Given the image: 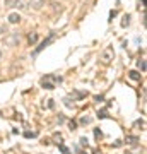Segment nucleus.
<instances>
[{
    "label": "nucleus",
    "instance_id": "f257e3e1",
    "mask_svg": "<svg viewBox=\"0 0 147 154\" xmlns=\"http://www.w3.org/2000/svg\"><path fill=\"white\" fill-rule=\"evenodd\" d=\"M113 58H115V51H113V48H111V46L104 48V51L101 53V62H103L104 65H109Z\"/></svg>",
    "mask_w": 147,
    "mask_h": 154
},
{
    "label": "nucleus",
    "instance_id": "f03ea898",
    "mask_svg": "<svg viewBox=\"0 0 147 154\" xmlns=\"http://www.w3.org/2000/svg\"><path fill=\"white\" fill-rule=\"evenodd\" d=\"M27 4L33 7L34 11H39V9L44 5V0H27Z\"/></svg>",
    "mask_w": 147,
    "mask_h": 154
},
{
    "label": "nucleus",
    "instance_id": "7ed1b4c3",
    "mask_svg": "<svg viewBox=\"0 0 147 154\" xmlns=\"http://www.w3.org/2000/svg\"><path fill=\"white\" fill-rule=\"evenodd\" d=\"M51 41H53V36H50L48 39H44L43 43H41V45H39V46H38V50H36L34 53H38V51H41V50H43V48H46V46H48V45L51 43Z\"/></svg>",
    "mask_w": 147,
    "mask_h": 154
},
{
    "label": "nucleus",
    "instance_id": "20e7f679",
    "mask_svg": "<svg viewBox=\"0 0 147 154\" xmlns=\"http://www.w3.org/2000/svg\"><path fill=\"white\" fill-rule=\"evenodd\" d=\"M19 21H21V16H19V14H16V12L9 16V22H11V24H16V22H19Z\"/></svg>",
    "mask_w": 147,
    "mask_h": 154
},
{
    "label": "nucleus",
    "instance_id": "39448f33",
    "mask_svg": "<svg viewBox=\"0 0 147 154\" xmlns=\"http://www.w3.org/2000/svg\"><path fill=\"white\" fill-rule=\"evenodd\" d=\"M5 43H7V45H14V43H19V36H17V34H12L11 38H7V39H5Z\"/></svg>",
    "mask_w": 147,
    "mask_h": 154
},
{
    "label": "nucleus",
    "instance_id": "423d86ee",
    "mask_svg": "<svg viewBox=\"0 0 147 154\" xmlns=\"http://www.w3.org/2000/svg\"><path fill=\"white\" fill-rule=\"evenodd\" d=\"M125 142H127V144H130V146H135V144L139 142V139H137V137H132V135H130V137H127Z\"/></svg>",
    "mask_w": 147,
    "mask_h": 154
},
{
    "label": "nucleus",
    "instance_id": "0eeeda50",
    "mask_svg": "<svg viewBox=\"0 0 147 154\" xmlns=\"http://www.w3.org/2000/svg\"><path fill=\"white\" fill-rule=\"evenodd\" d=\"M38 41V33H33V34H29V45H34Z\"/></svg>",
    "mask_w": 147,
    "mask_h": 154
},
{
    "label": "nucleus",
    "instance_id": "6e6552de",
    "mask_svg": "<svg viewBox=\"0 0 147 154\" xmlns=\"http://www.w3.org/2000/svg\"><path fill=\"white\" fill-rule=\"evenodd\" d=\"M128 24H130V16H128V14H127V16L123 17V21H121V28H127V26H128Z\"/></svg>",
    "mask_w": 147,
    "mask_h": 154
},
{
    "label": "nucleus",
    "instance_id": "1a4fd4ad",
    "mask_svg": "<svg viewBox=\"0 0 147 154\" xmlns=\"http://www.w3.org/2000/svg\"><path fill=\"white\" fill-rule=\"evenodd\" d=\"M137 65H139V69H140L142 72H145V60H144V58H140V60L137 62Z\"/></svg>",
    "mask_w": 147,
    "mask_h": 154
},
{
    "label": "nucleus",
    "instance_id": "9d476101",
    "mask_svg": "<svg viewBox=\"0 0 147 154\" xmlns=\"http://www.w3.org/2000/svg\"><path fill=\"white\" fill-rule=\"evenodd\" d=\"M128 75H130V79H133V81H140V75H139V74H137L135 70L128 72Z\"/></svg>",
    "mask_w": 147,
    "mask_h": 154
},
{
    "label": "nucleus",
    "instance_id": "9b49d317",
    "mask_svg": "<svg viewBox=\"0 0 147 154\" xmlns=\"http://www.w3.org/2000/svg\"><path fill=\"white\" fill-rule=\"evenodd\" d=\"M89 122H91V118H89V116H82V118H81V123H82V125H87Z\"/></svg>",
    "mask_w": 147,
    "mask_h": 154
},
{
    "label": "nucleus",
    "instance_id": "f8f14e48",
    "mask_svg": "<svg viewBox=\"0 0 147 154\" xmlns=\"http://www.w3.org/2000/svg\"><path fill=\"white\" fill-rule=\"evenodd\" d=\"M60 151H62L63 154H70V151H69V149H67L65 146H62V144H60Z\"/></svg>",
    "mask_w": 147,
    "mask_h": 154
},
{
    "label": "nucleus",
    "instance_id": "ddd939ff",
    "mask_svg": "<svg viewBox=\"0 0 147 154\" xmlns=\"http://www.w3.org/2000/svg\"><path fill=\"white\" fill-rule=\"evenodd\" d=\"M43 86L46 89H53V84H51V82H44V81H43Z\"/></svg>",
    "mask_w": 147,
    "mask_h": 154
},
{
    "label": "nucleus",
    "instance_id": "4468645a",
    "mask_svg": "<svg viewBox=\"0 0 147 154\" xmlns=\"http://www.w3.org/2000/svg\"><path fill=\"white\" fill-rule=\"evenodd\" d=\"M98 116L99 118H104L106 116V111H98Z\"/></svg>",
    "mask_w": 147,
    "mask_h": 154
},
{
    "label": "nucleus",
    "instance_id": "2eb2a0df",
    "mask_svg": "<svg viewBox=\"0 0 147 154\" xmlns=\"http://www.w3.org/2000/svg\"><path fill=\"white\" fill-rule=\"evenodd\" d=\"M94 135H96V137H101V130H98V128H96V130H94Z\"/></svg>",
    "mask_w": 147,
    "mask_h": 154
},
{
    "label": "nucleus",
    "instance_id": "dca6fc26",
    "mask_svg": "<svg viewBox=\"0 0 147 154\" xmlns=\"http://www.w3.org/2000/svg\"><path fill=\"white\" fill-rule=\"evenodd\" d=\"M36 134H33V132H26V137H34Z\"/></svg>",
    "mask_w": 147,
    "mask_h": 154
}]
</instances>
